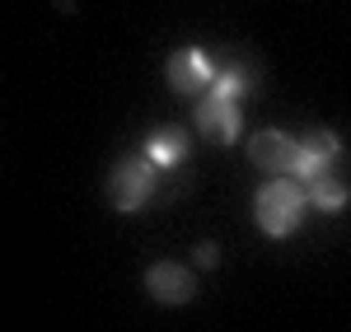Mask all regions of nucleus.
<instances>
[{
    "mask_svg": "<svg viewBox=\"0 0 351 332\" xmlns=\"http://www.w3.org/2000/svg\"><path fill=\"white\" fill-rule=\"evenodd\" d=\"M145 290L160 305H188L192 295H197V277H192L188 267H178V262H155L145 272Z\"/></svg>",
    "mask_w": 351,
    "mask_h": 332,
    "instance_id": "obj_5",
    "label": "nucleus"
},
{
    "mask_svg": "<svg viewBox=\"0 0 351 332\" xmlns=\"http://www.w3.org/2000/svg\"><path fill=\"white\" fill-rule=\"evenodd\" d=\"M211 80H216V94H220V99H234V103H239L243 94H253L258 71H253L248 61H239V56H225V61L216 66V75H211Z\"/></svg>",
    "mask_w": 351,
    "mask_h": 332,
    "instance_id": "obj_8",
    "label": "nucleus"
},
{
    "mask_svg": "<svg viewBox=\"0 0 351 332\" xmlns=\"http://www.w3.org/2000/svg\"><path fill=\"white\" fill-rule=\"evenodd\" d=\"M295 140L286 136V131H258L253 145H248V159L258 168H267V173H286V168H295Z\"/></svg>",
    "mask_w": 351,
    "mask_h": 332,
    "instance_id": "obj_7",
    "label": "nucleus"
},
{
    "mask_svg": "<svg viewBox=\"0 0 351 332\" xmlns=\"http://www.w3.org/2000/svg\"><path fill=\"white\" fill-rule=\"evenodd\" d=\"M304 196H309L319 211H342V206H347V183H342V178L328 168V173H319V178H309Z\"/></svg>",
    "mask_w": 351,
    "mask_h": 332,
    "instance_id": "obj_10",
    "label": "nucleus"
},
{
    "mask_svg": "<svg viewBox=\"0 0 351 332\" xmlns=\"http://www.w3.org/2000/svg\"><path fill=\"white\" fill-rule=\"evenodd\" d=\"M192 122H197V131L211 140V145H234L243 131V117H239V103L234 99H220V94H206L197 112H192Z\"/></svg>",
    "mask_w": 351,
    "mask_h": 332,
    "instance_id": "obj_3",
    "label": "nucleus"
},
{
    "mask_svg": "<svg viewBox=\"0 0 351 332\" xmlns=\"http://www.w3.org/2000/svg\"><path fill=\"white\" fill-rule=\"evenodd\" d=\"M211 75H216V66H211V56L202 52V47H183V52L169 56V66H164V80H169V89L178 99L183 94H202L211 84Z\"/></svg>",
    "mask_w": 351,
    "mask_h": 332,
    "instance_id": "obj_4",
    "label": "nucleus"
},
{
    "mask_svg": "<svg viewBox=\"0 0 351 332\" xmlns=\"http://www.w3.org/2000/svg\"><path fill=\"white\" fill-rule=\"evenodd\" d=\"M160 188V168L150 164L145 155H132L108 173V201L117 211H141Z\"/></svg>",
    "mask_w": 351,
    "mask_h": 332,
    "instance_id": "obj_2",
    "label": "nucleus"
},
{
    "mask_svg": "<svg viewBox=\"0 0 351 332\" xmlns=\"http://www.w3.org/2000/svg\"><path fill=\"white\" fill-rule=\"evenodd\" d=\"M337 150H342V145H337V136H332V131H309V136L300 140L295 168H291V173H300V178L309 183V178H319V173H328V168H332Z\"/></svg>",
    "mask_w": 351,
    "mask_h": 332,
    "instance_id": "obj_6",
    "label": "nucleus"
},
{
    "mask_svg": "<svg viewBox=\"0 0 351 332\" xmlns=\"http://www.w3.org/2000/svg\"><path fill=\"white\" fill-rule=\"evenodd\" d=\"M304 206H309V196H304V188H300L295 178H271L267 188L258 192V201H253V211H258V225L267 229V234H276V239H286V234H295L300 220H304Z\"/></svg>",
    "mask_w": 351,
    "mask_h": 332,
    "instance_id": "obj_1",
    "label": "nucleus"
},
{
    "mask_svg": "<svg viewBox=\"0 0 351 332\" xmlns=\"http://www.w3.org/2000/svg\"><path fill=\"white\" fill-rule=\"evenodd\" d=\"M145 159L155 168H178L188 159V136H183L178 127H160V131L150 136V145H145Z\"/></svg>",
    "mask_w": 351,
    "mask_h": 332,
    "instance_id": "obj_9",
    "label": "nucleus"
},
{
    "mask_svg": "<svg viewBox=\"0 0 351 332\" xmlns=\"http://www.w3.org/2000/svg\"><path fill=\"white\" fill-rule=\"evenodd\" d=\"M216 262H220L216 244H197V267H216Z\"/></svg>",
    "mask_w": 351,
    "mask_h": 332,
    "instance_id": "obj_11",
    "label": "nucleus"
}]
</instances>
